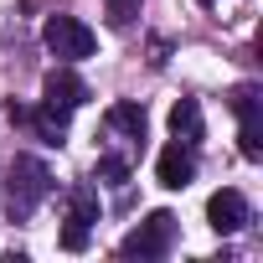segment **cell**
<instances>
[{
  "label": "cell",
  "instance_id": "cell-14",
  "mask_svg": "<svg viewBox=\"0 0 263 263\" xmlns=\"http://www.w3.org/2000/svg\"><path fill=\"white\" fill-rule=\"evenodd\" d=\"M140 11V0H108V26H129Z\"/></svg>",
  "mask_w": 263,
  "mask_h": 263
},
{
  "label": "cell",
  "instance_id": "cell-5",
  "mask_svg": "<svg viewBox=\"0 0 263 263\" xmlns=\"http://www.w3.org/2000/svg\"><path fill=\"white\" fill-rule=\"evenodd\" d=\"M6 114H11L16 124H26L42 145H62V140H67V108H57V103H47V98H42L36 108H26V103H16V98H11V103H6Z\"/></svg>",
  "mask_w": 263,
  "mask_h": 263
},
{
  "label": "cell",
  "instance_id": "cell-13",
  "mask_svg": "<svg viewBox=\"0 0 263 263\" xmlns=\"http://www.w3.org/2000/svg\"><path fill=\"white\" fill-rule=\"evenodd\" d=\"M88 242H93V227H83V222H67V227H62V248H67V253H83Z\"/></svg>",
  "mask_w": 263,
  "mask_h": 263
},
{
  "label": "cell",
  "instance_id": "cell-4",
  "mask_svg": "<svg viewBox=\"0 0 263 263\" xmlns=\"http://www.w3.org/2000/svg\"><path fill=\"white\" fill-rule=\"evenodd\" d=\"M42 42H47V52L62 57V62H83V57H93V47H98V36H93L78 16H52V21L42 26Z\"/></svg>",
  "mask_w": 263,
  "mask_h": 263
},
{
  "label": "cell",
  "instance_id": "cell-15",
  "mask_svg": "<svg viewBox=\"0 0 263 263\" xmlns=\"http://www.w3.org/2000/svg\"><path fill=\"white\" fill-rule=\"evenodd\" d=\"M201 6H217V0H201Z\"/></svg>",
  "mask_w": 263,
  "mask_h": 263
},
{
  "label": "cell",
  "instance_id": "cell-10",
  "mask_svg": "<svg viewBox=\"0 0 263 263\" xmlns=\"http://www.w3.org/2000/svg\"><path fill=\"white\" fill-rule=\"evenodd\" d=\"M103 124L114 129V135H124V140H145V129H150V119H145V108L140 103H114L108 114H103Z\"/></svg>",
  "mask_w": 263,
  "mask_h": 263
},
{
  "label": "cell",
  "instance_id": "cell-1",
  "mask_svg": "<svg viewBox=\"0 0 263 263\" xmlns=\"http://www.w3.org/2000/svg\"><path fill=\"white\" fill-rule=\"evenodd\" d=\"M47 196H52V171L36 155H16L11 171H6V212H11V222H26Z\"/></svg>",
  "mask_w": 263,
  "mask_h": 263
},
{
  "label": "cell",
  "instance_id": "cell-6",
  "mask_svg": "<svg viewBox=\"0 0 263 263\" xmlns=\"http://www.w3.org/2000/svg\"><path fill=\"white\" fill-rule=\"evenodd\" d=\"M155 176H160V186L165 191H186L191 181H196V145H165L160 150V160H155Z\"/></svg>",
  "mask_w": 263,
  "mask_h": 263
},
{
  "label": "cell",
  "instance_id": "cell-2",
  "mask_svg": "<svg viewBox=\"0 0 263 263\" xmlns=\"http://www.w3.org/2000/svg\"><path fill=\"white\" fill-rule=\"evenodd\" d=\"M176 232H181L176 212H150L135 232L119 242V258H165L176 248Z\"/></svg>",
  "mask_w": 263,
  "mask_h": 263
},
{
  "label": "cell",
  "instance_id": "cell-7",
  "mask_svg": "<svg viewBox=\"0 0 263 263\" xmlns=\"http://www.w3.org/2000/svg\"><path fill=\"white\" fill-rule=\"evenodd\" d=\"M206 222H212V232L232 237V232H242V227L253 222V212H248L242 191H217V196L206 201Z\"/></svg>",
  "mask_w": 263,
  "mask_h": 263
},
{
  "label": "cell",
  "instance_id": "cell-9",
  "mask_svg": "<svg viewBox=\"0 0 263 263\" xmlns=\"http://www.w3.org/2000/svg\"><path fill=\"white\" fill-rule=\"evenodd\" d=\"M171 135H176L181 145H201L206 124H201V103H196V98H181V103L171 108Z\"/></svg>",
  "mask_w": 263,
  "mask_h": 263
},
{
  "label": "cell",
  "instance_id": "cell-12",
  "mask_svg": "<svg viewBox=\"0 0 263 263\" xmlns=\"http://www.w3.org/2000/svg\"><path fill=\"white\" fill-rule=\"evenodd\" d=\"M98 181L129 186V160H124V155H98Z\"/></svg>",
  "mask_w": 263,
  "mask_h": 263
},
{
  "label": "cell",
  "instance_id": "cell-3",
  "mask_svg": "<svg viewBox=\"0 0 263 263\" xmlns=\"http://www.w3.org/2000/svg\"><path fill=\"white\" fill-rule=\"evenodd\" d=\"M232 114H237V150L248 155V160H263V93L253 88V83H242V88H232Z\"/></svg>",
  "mask_w": 263,
  "mask_h": 263
},
{
  "label": "cell",
  "instance_id": "cell-8",
  "mask_svg": "<svg viewBox=\"0 0 263 263\" xmlns=\"http://www.w3.org/2000/svg\"><path fill=\"white\" fill-rule=\"evenodd\" d=\"M47 103H57V108H83L88 103V83L72 72V67H52L47 72Z\"/></svg>",
  "mask_w": 263,
  "mask_h": 263
},
{
  "label": "cell",
  "instance_id": "cell-11",
  "mask_svg": "<svg viewBox=\"0 0 263 263\" xmlns=\"http://www.w3.org/2000/svg\"><path fill=\"white\" fill-rule=\"evenodd\" d=\"M98 212H103V206H98V186H88V181H83V186H72V191H67V222L93 227V222H98Z\"/></svg>",
  "mask_w": 263,
  "mask_h": 263
}]
</instances>
